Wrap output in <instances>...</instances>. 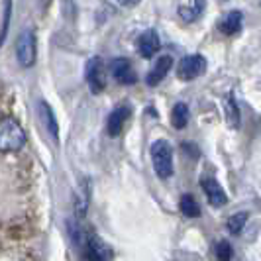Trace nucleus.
<instances>
[{"label":"nucleus","mask_w":261,"mask_h":261,"mask_svg":"<svg viewBox=\"0 0 261 261\" xmlns=\"http://www.w3.org/2000/svg\"><path fill=\"white\" fill-rule=\"evenodd\" d=\"M26 144V132L18 124V120L4 116L0 122V149L6 151H18Z\"/></svg>","instance_id":"f257e3e1"},{"label":"nucleus","mask_w":261,"mask_h":261,"mask_svg":"<svg viewBox=\"0 0 261 261\" xmlns=\"http://www.w3.org/2000/svg\"><path fill=\"white\" fill-rule=\"evenodd\" d=\"M151 163L159 179H169L173 175V149L165 140H157L151 144Z\"/></svg>","instance_id":"f03ea898"},{"label":"nucleus","mask_w":261,"mask_h":261,"mask_svg":"<svg viewBox=\"0 0 261 261\" xmlns=\"http://www.w3.org/2000/svg\"><path fill=\"white\" fill-rule=\"evenodd\" d=\"M79 249H81V261H112V255H114L112 249L96 234L85 236Z\"/></svg>","instance_id":"7ed1b4c3"},{"label":"nucleus","mask_w":261,"mask_h":261,"mask_svg":"<svg viewBox=\"0 0 261 261\" xmlns=\"http://www.w3.org/2000/svg\"><path fill=\"white\" fill-rule=\"evenodd\" d=\"M16 57L22 67H32L36 63V32L26 28L16 39Z\"/></svg>","instance_id":"20e7f679"},{"label":"nucleus","mask_w":261,"mask_h":261,"mask_svg":"<svg viewBox=\"0 0 261 261\" xmlns=\"http://www.w3.org/2000/svg\"><path fill=\"white\" fill-rule=\"evenodd\" d=\"M85 77L89 83V89L92 94H100L106 87V67L105 61L100 57H92L87 61V69H85Z\"/></svg>","instance_id":"39448f33"},{"label":"nucleus","mask_w":261,"mask_h":261,"mask_svg":"<svg viewBox=\"0 0 261 261\" xmlns=\"http://www.w3.org/2000/svg\"><path fill=\"white\" fill-rule=\"evenodd\" d=\"M206 71V59L202 55H187L177 67V77L181 81H195Z\"/></svg>","instance_id":"423d86ee"},{"label":"nucleus","mask_w":261,"mask_h":261,"mask_svg":"<svg viewBox=\"0 0 261 261\" xmlns=\"http://www.w3.org/2000/svg\"><path fill=\"white\" fill-rule=\"evenodd\" d=\"M110 75L116 79L120 85H128V87L136 85V81H138V75L132 67L130 59H126V57H116L110 61Z\"/></svg>","instance_id":"0eeeda50"},{"label":"nucleus","mask_w":261,"mask_h":261,"mask_svg":"<svg viewBox=\"0 0 261 261\" xmlns=\"http://www.w3.org/2000/svg\"><path fill=\"white\" fill-rule=\"evenodd\" d=\"M130 114H132V108L128 105L116 106V108L110 112V116H108V122H106V134H108L110 138L120 136L122 130H124L126 120L130 118Z\"/></svg>","instance_id":"6e6552de"},{"label":"nucleus","mask_w":261,"mask_h":261,"mask_svg":"<svg viewBox=\"0 0 261 261\" xmlns=\"http://www.w3.org/2000/svg\"><path fill=\"white\" fill-rule=\"evenodd\" d=\"M136 47L144 59H151L155 51H159V47H161V41H159L155 30H145L144 34H140V38L136 41Z\"/></svg>","instance_id":"1a4fd4ad"},{"label":"nucleus","mask_w":261,"mask_h":261,"mask_svg":"<svg viewBox=\"0 0 261 261\" xmlns=\"http://www.w3.org/2000/svg\"><path fill=\"white\" fill-rule=\"evenodd\" d=\"M200 187H202V191H204V195H206V198H208V202L214 206V208L224 206V204L228 202V196H226L224 189L218 185L216 179L204 177V179H200Z\"/></svg>","instance_id":"9d476101"},{"label":"nucleus","mask_w":261,"mask_h":261,"mask_svg":"<svg viewBox=\"0 0 261 261\" xmlns=\"http://www.w3.org/2000/svg\"><path fill=\"white\" fill-rule=\"evenodd\" d=\"M171 67H173V59H171L169 55H161V57L155 61V67H153V69L147 73L145 83H147L149 87H155V85H159L163 79L167 77V73L171 71Z\"/></svg>","instance_id":"9b49d317"},{"label":"nucleus","mask_w":261,"mask_h":261,"mask_svg":"<svg viewBox=\"0 0 261 261\" xmlns=\"http://www.w3.org/2000/svg\"><path fill=\"white\" fill-rule=\"evenodd\" d=\"M38 112H39V118H41V124L45 126L47 134L57 142V138H59V126H57V118H55V114H53L51 106L47 105L45 100H39Z\"/></svg>","instance_id":"f8f14e48"},{"label":"nucleus","mask_w":261,"mask_h":261,"mask_svg":"<svg viewBox=\"0 0 261 261\" xmlns=\"http://www.w3.org/2000/svg\"><path fill=\"white\" fill-rule=\"evenodd\" d=\"M242 20H244L242 12H240V10H232V12H228L222 20H220L218 30H220L222 34H226V36H236V34L242 30Z\"/></svg>","instance_id":"ddd939ff"},{"label":"nucleus","mask_w":261,"mask_h":261,"mask_svg":"<svg viewBox=\"0 0 261 261\" xmlns=\"http://www.w3.org/2000/svg\"><path fill=\"white\" fill-rule=\"evenodd\" d=\"M189 122V108L183 102H177L171 110V124L177 128V130H183Z\"/></svg>","instance_id":"4468645a"},{"label":"nucleus","mask_w":261,"mask_h":261,"mask_svg":"<svg viewBox=\"0 0 261 261\" xmlns=\"http://www.w3.org/2000/svg\"><path fill=\"white\" fill-rule=\"evenodd\" d=\"M204 6H206V0H195L193 6H179V16L187 22H195L196 18L202 14Z\"/></svg>","instance_id":"2eb2a0df"},{"label":"nucleus","mask_w":261,"mask_h":261,"mask_svg":"<svg viewBox=\"0 0 261 261\" xmlns=\"http://www.w3.org/2000/svg\"><path fill=\"white\" fill-rule=\"evenodd\" d=\"M179 208H181V212H183L185 216H189V218H198V216H200V206H198V202L195 200L193 195L181 196Z\"/></svg>","instance_id":"dca6fc26"},{"label":"nucleus","mask_w":261,"mask_h":261,"mask_svg":"<svg viewBox=\"0 0 261 261\" xmlns=\"http://www.w3.org/2000/svg\"><path fill=\"white\" fill-rule=\"evenodd\" d=\"M226 118H228V126L230 128H238L240 126V108L236 105V96L230 94L226 100Z\"/></svg>","instance_id":"f3484780"},{"label":"nucleus","mask_w":261,"mask_h":261,"mask_svg":"<svg viewBox=\"0 0 261 261\" xmlns=\"http://www.w3.org/2000/svg\"><path fill=\"white\" fill-rule=\"evenodd\" d=\"M12 16V0H2V30H0V41L4 43L8 36V24Z\"/></svg>","instance_id":"a211bd4d"},{"label":"nucleus","mask_w":261,"mask_h":261,"mask_svg":"<svg viewBox=\"0 0 261 261\" xmlns=\"http://www.w3.org/2000/svg\"><path fill=\"white\" fill-rule=\"evenodd\" d=\"M246 222H248V212H236L234 216H230V218H228L226 226H228L230 234H240V232H242V228L246 226Z\"/></svg>","instance_id":"6ab92c4d"},{"label":"nucleus","mask_w":261,"mask_h":261,"mask_svg":"<svg viewBox=\"0 0 261 261\" xmlns=\"http://www.w3.org/2000/svg\"><path fill=\"white\" fill-rule=\"evenodd\" d=\"M214 251H216V257H218V261H230L232 259V246L226 242V240H220L218 244H216V248H214Z\"/></svg>","instance_id":"aec40b11"},{"label":"nucleus","mask_w":261,"mask_h":261,"mask_svg":"<svg viewBox=\"0 0 261 261\" xmlns=\"http://www.w3.org/2000/svg\"><path fill=\"white\" fill-rule=\"evenodd\" d=\"M122 6H136V4H140L142 0H118Z\"/></svg>","instance_id":"412c9836"}]
</instances>
